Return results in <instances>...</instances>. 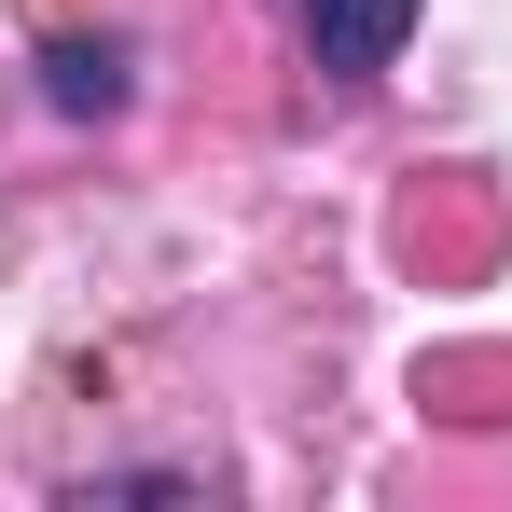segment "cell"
<instances>
[{
	"label": "cell",
	"mask_w": 512,
	"mask_h": 512,
	"mask_svg": "<svg viewBox=\"0 0 512 512\" xmlns=\"http://www.w3.org/2000/svg\"><path fill=\"white\" fill-rule=\"evenodd\" d=\"M305 42H319V70H388L416 42V0H305Z\"/></svg>",
	"instance_id": "6da1fadb"
},
{
	"label": "cell",
	"mask_w": 512,
	"mask_h": 512,
	"mask_svg": "<svg viewBox=\"0 0 512 512\" xmlns=\"http://www.w3.org/2000/svg\"><path fill=\"white\" fill-rule=\"evenodd\" d=\"M42 84H56V111H125V42H56Z\"/></svg>",
	"instance_id": "7a4b0ae2"
}]
</instances>
